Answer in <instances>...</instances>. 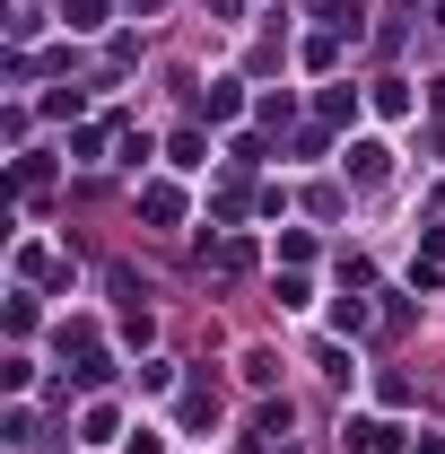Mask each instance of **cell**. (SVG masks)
<instances>
[{
	"label": "cell",
	"mask_w": 445,
	"mask_h": 454,
	"mask_svg": "<svg viewBox=\"0 0 445 454\" xmlns=\"http://www.w3.org/2000/svg\"><path fill=\"white\" fill-rule=\"evenodd\" d=\"M349 446H358V454H393L402 428H393V419H349Z\"/></svg>",
	"instance_id": "cell-1"
},
{
	"label": "cell",
	"mask_w": 445,
	"mask_h": 454,
	"mask_svg": "<svg viewBox=\"0 0 445 454\" xmlns=\"http://www.w3.org/2000/svg\"><path fill=\"white\" fill-rule=\"evenodd\" d=\"M140 210H149L158 227H175L183 219V192H175V184H140Z\"/></svg>",
	"instance_id": "cell-2"
},
{
	"label": "cell",
	"mask_w": 445,
	"mask_h": 454,
	"mask_svg": "<svg viewBox=\"0 0 445 454\" xmlns=\"http://www.w3.org/2000/svg\"><path fill=\"white\" fill-rule=\"evenodd\" d=\"M105 9H113V0H61V18H70L79 35H97V27H105Z\"/></svg>",
	"instance_id": "cell-3"
},
{
	"label": "cell",
	"mask_w": 445,
	"mask_h": 454,
	"mask_svg": "<svg viewBox=\"0 0 445 454\" xmlns=\"http://www.w3.org/2000/svg\"><path fill=\"white\" fill-rule=\"evenodd\" d=\"M385 158H393V149L367 140V149H349V175H358V184H385Z\"/></svg>",
	"instance_id": "cell-4"
},
{
	"label": "cell",
	"mask_w": 445,
	"mask_h": 454,
	"mask_svg": "<svg viewBox=\"0 0 445 454\" xmlns=\"http://www.w3.org/2000/svg\"><path fill=\"white\" fill-rule=\"evenodd\" d=\"M376 114H410V88L402 79H376Z\"/></svg>",
	"instance_id": "cell-5"
},
{
	"label": "cell",
	"mask_w": 445,
	"mask_h": 454,
	"mask_svg": "<svg viewBox=\"0 0 445 454\" xmlns=\"http://www.w3.org/2000/svg\"><path fill=\"white\" fill-rule=\"evenodd\" d=\"M410 454H445V437H419V446H410Z\"/></svg>",
	"instance_id": "cell-6"
}]
</instances>
